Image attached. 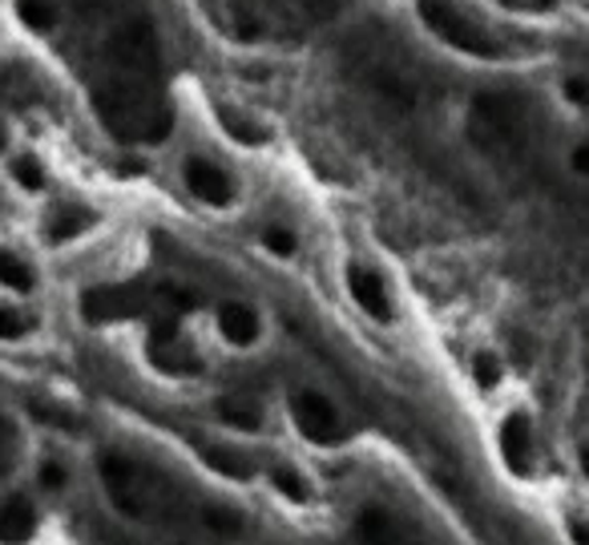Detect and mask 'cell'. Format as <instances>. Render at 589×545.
Wrapping results in <instances>:
<instances>
[{"mask_svg": "<svg viewBox=\"0 0 589 545\" xmlns=\"http://www.w3.org/2000/svg\"><path fill=\"white\" fill-rule=\"evenodd\" d=\"M101 4L105 29L98 46V73L90 78V101L101 125L125 145L166 142L174 110L162 85V46L158 29L138 4Z\"/></svg>", "mask_w": 589, "mask_h": 545, "instance_id": "obj_1", "label": "cell"}, {"mask_svg": "<svg viewBox=\"0 0 589 545\" xmlns=\"http://www.w3.org/2000/svg\"><path fill=\"white\" fill-rule=\"evenodd\" d=\"M416 17L445 49L477 61H500L509 53L505 37L465 0H416Z\"/></svg>", "mask_w": 589, "mask_h": 545, "instance_id": "obj_2", "label": "cell"}, {"mask_svg": "<svg viewBox=\"0 0 589 545\" xmlns=\"http://www.w3.org/2000/svg\"><path fill=\"white\" fill-rule=\"evenodd\" d=\"M101 485H105V497L122 517H150V505H154V477L145 473L138 461L122 453H105L101 456Z\"/></svg>", "mask_w": 589, "mask_h": 545, "instance_id": "obj_3", "label": "cell"}, {"mask_svg": "<svg viewBox=\"0 0 589 545\" xmlns=\"http://www.w3.org/2000/svg\"><path fill=\"white\" fill-rule=\"evenodd\" d=\"M291 421L299 428V436H307L312 445H339L347 436L344 408L319 388H299L291 392Z\"/></svg>", "mask_w": 589, "mask_h": 545, "instance_id": "obj_4", "label": "cell"}, {"mask_svg": "<svg viewBox=\"0 0 589 545\" xmlns=\"http://www.w3.org/2000/svg\"><path fill=\"white\" fill-rule=\"evenodd\" d=\"M182 186L190 190V199H199L211 211H231L238 202V179L223 162H214L206 154L182 158Z\"/></svg>", "mask_w": 589, "mask_h": 545, "instance_id": "obj_5", "label": "cell"}, {"mask_svg": "<svg viewBox=\"0 0 589 545\" xmlns=\"http://www.w3.org/2000/svg\"><path fill=\"white\" fill-rule=\"evenodd\" d=\"M150 307L142 283H101L81 295V320L85 323H118L134 320Z\"/></svg>", "mask_w": 589, "mask_h": 545, "instance_id": "obj_6", "label": "cell"}, {"mask_svg": "<svg viewBox=\"0 0 589 545\" xmlns=\"http://www.w3.org/2000/svg\"><path fill=\"white\" fill-rule=\"evenodd\" d=\"M214 332L231 352H255L267 340V320L255 303L246 300H223L214 307Z\"/></svg>", "mask_w": 589, "mask_h": 545, "instance_id": "obj_7", "label": "cell"}, {"mask_svg": "<svg viewBox=\"0 0 589 545\" xmlns=\"http://www.w3.org/2000/svg\"><path fill=\"white\" fill-rule=\"evenodd\" d=\"M497 448H500V461L509 473L517 477H529L537 465V424L534 416L525 408H512L505 412V421L497 428Z\"/></svg>", "mask_w": 589, "mask_h": 545, "instance_id": "obj_8", "label": "cell"}, {"mask_svg": "<svg viewBox=\"0 0 589 545\" xmlns=\"http://www.w3.org/2000/svg\"><path fill=\"white\" fill-rule=\"evenodd\" d=\"M344 283H347V295L356 300V307L367 315V320H376V323L396 320L392 291H388V283H384V275H379L376 268H367V263H347Z\"/></svg>", "mask_w": 589, "mask_h": 545, "instance_id": "obj_9", "label": "cell"}, {"mask_svg": "<svg viewBox=\"0 0 589 545\" xmlns=\"http://www.w3.org/2000/svg\"><path fill=\"white\" fill-rule=\"evenodd\" d=\"M98 223H101V214L93 211V206H85V202H57L53 211L45 214L41 234H45L49 246H69V243H78V239H85Z\"/></svg>", "mask_w": 589, "mask_h": 545, "instance_id": "obj_10", "label": "cell"}, {"mask_svg": "<svg viewBox=\"0 0 589 545\" xmlns=\"http://www.w3.org/2000/svg\"><path fill=\"white\" fill-rule=\"evenodd\" d=\"M41 529V513L29 493H4L0 497V545H29Z\"/></svg>", "mask_w": 589, "mask_h": 545, "instance_id": "obj_11", "label": "cell"}, {"mask_svg": "<svg viewBox=\"0 0 589 545\" xmlns=\"http://www.w3.org/2000/svg\"><path fill=\"white\" fill-rule=\"evenodd\" d=\"M356 542L359 545H416L408 525L384 505H364L356 517Z\"/></svg>", "mask_w": 589, "mask_h": 545, "instance_id": "obj_12", "label": "cell"}, {"mask_svg": "<svg viewBox=\"0 0 589 545\" xmlns=\"http://www.w3.org/2000/svg\"><path fill=\"white\" fill-rule=\"evenodd\" d=\"M41 287V275L17 246H0V291H9L12 300H29Z\"/></svg>", "mask_w": 589, "mask_h": 545, "instance_id": "obj_13", "label": "cell"}, {"mask_svg": "<svg viewBox=\"0 0 589 545\" xmlns=\"http://www.w3.org/2000/svg\"><path fill=\"white\" fill-rule=\"evenodd\" d=\"M202 461H206V468H214L219 477H226V481H251L255 477V456L246 453V448H238V445H202Z\"/></svg>", "mask_w": 589, "mask_h": 545, "instance_id": "obj_14", "label": "cell"}, {"mask_svg": "<svg viewBox=\"0 0 589 545\" xmlns=\"http://www.w3.org/2000/svg\"><path fill=\"white\" fill-rule=\"evenodd\" d=\"M214 416L234 433H258L263 428V408L255 401H246V396H223L214 404Z\"/></svg>", "mask_w": 589, "mask_h": 545, "instance_id": "obj_15", "label": "cell"}, {"mask_svg": "<svg viewBox=\"0 0 589 545\" xmlns=\"http://www.w3.org/2000/svg\"><path fill=\"white\" fill-rule=\"evenodd\" d=\"M17 17L29 33L49 37L61 24V0H17Z\"/></svg>", "mask_w": 589, "mask_h": 545, "instance_id": "obj_16", "label": "cell"}, {"mask_svg": "<svg viewBox=\"0 0 589 545\" xmlns=\"http://www.w3.org/2000/svg\"><path fill=\"white\" fill-rule=\"evenodd\" d=\"M219 125H223L226 134H231L238 145H263L271 138L267 125H258L251 113L234 110V105H219Z\"/></svg>", "mask_w": 589, "mask_h": 545, "instance_id": "obj_17", "label": "cell"}, {"mask_svg": "<svg viewBox=\"0 0 589 545\" xmlns=\"http://www.w3.org/2000/svg\"><path fill=\"white\" fill-rule=\"evenodd\" d=\"M271 485H275L278 497H287L291 505H312V481L303 477V468L295 465H275L271 468Z\"/></svg>", "mask_w": 589, "mask_h": 545, "instance_id": "obj_18", "label": "cell"}, {"mask_svg": "<svg viewBox=\"0 0 589 545\" xmlns=\"http://www.w3.org/2000/svg\"><path fill=\"white\" fill-rule=\"evenodd\" d=\"M9 174H12V182H17V190H24V194H41V190L49 186V174L37 154H17L9 162Z\"/></svg>", "mask_w": 589, "mask_h": 545, "instance_id": "obj_19", "label": "cell"}, {"mask_svg": "<svg viewBox=\"0 0 589 545\" xmlns=\"http://www.w3.org/2000/svg\"><path fill=\"white\" fill-rule=\"evenodd\" d=\"M33 481L41 493H65L69 485H73V468H69V461H61V456H41L33 468Z\"/></svg>", "mask_w": 589, "mask_h": 545, "instance_id": "obj_20", "label": "cell"}, {"mask_svg": "<svg viewBox=\"0 0 589 545\" xmlns=\"http://www.w3.org/2000/svg\"><path fill=\"white\" fill-rule=\"evenodd\" d=\"M33 315L21 312L17 303L0 300V344H21V340H29L33 335Z\"/></svg>", "mask_w": 589, "mask_h": 545, "instance_id": "obj_21", "label": "cell"}, {"mask_svg": "<svg viewBox=\"0 0 589 545\" xmlns=\"http://www.w3.org/2000/svg\"><path fill=\"white\" fill-rule=\"evenodd\" d=\"M202 522H206V529L219 537H243L246 534V517L238 509H231V505H206V509H202Z\"/></svg>", "mask_w": 589, "mask_h": 545, "instance_id": "obj_22", "label": "cell"}, {"mask_svg": "<svg viewBox=\"0 0 589 545\" xmlns=\"http://www.w3.org/2000/svg\"><path fill=\"white\" fill-rule=\"evenodd\" d=\"M258 243H263V251H267V255H275V259H295V255H299V234L291 231V226H283V223L263 226Z\"/></svg>", "mask_w": 589, "mask_h": 545, "instance_id": "obj_23", "label": "cell"}, {"mask_svg": "<svg viewBox=\"0 0 589 545\" xmlns=\"http://www.w3.org/2000/svg\"><path fill=\"white\" fill-rule=\"evenodd\" d=\"M21 453H24L21 428L12 424V416H4V412H0V477H9L12 468L21 465Z\"/></svg>", "mask_w": 589, "mask_h": 545, "instance_id": "obj_24", "label": "cell"}, {"mask_svg": "<svg viewBox=\"0 0 589 545\" xmlns=\"http://www.w3.org/2000/svg\"><path fill=\"white\" fill-rule=\"evenodd\" d=\"M473 380H477L480 392L500 388V380H505V360H500L492 347H480L477 356H473Z\"/></svg>", "mask_w": 589, "mask_h": 545, "instance_id": "obj_25", "label": "cell"}, {"mask_svg": "<svg viewBox=\"0 0 589 545\" xmlns=\"http://www.w3.org/2000/svg\"><path fill=\"white\" fill-rule=\"evenodd\" d=\"M566 162H569V170H573L578 179H586V182H589V138H578V142L569 145Z\"/></svg>", "mask_w": 589, "mask_h": 545, "instance_id": "obj_26", "label": "cell"}, {"mask_svg": "<svg viewBox=\"0 0 589 545\" xmlns=\"http://www.w3.org/2000/svg\"><path fill=\"white\" fill-rule=\"evenodd\" d=\"M566 101L578 110H589V78H566Z\"/></svg>", "mask_w": 589, "mask_h": 545, "instance_id": "obj_27", "label": "cell"}, {"mask_svg": "<svg viewBox=\"0 0 589 545\" xmlns=\"http://www.w3.org/2000/svg\"><path fill=\"white\" fill-rule=\"evenodd\" d=\"M569 537H573V545H589V522H573V525H569Z\"/></svg>", "mask_w": 589, "mask_h": 545, "instance_id": "obj_28", "label": "cell"}, {"mask_svg": "<svg viewBox=\"0 0 589 545\" xmlns=\"http://www.w3.org/2000/svg\"><path fill=\"white\" fill-rule=\"evenodd\" d=\"M9 150H12V130H9V122L0 118V158L9 154Z\"/></svg>", "mask_w": 589, "mask_h": 545, "instance_id": "obj_29", "label": "cell"}, {"mask_svg": "<svg viewBox=\"0 0 589 545\" xmlns=\"http://www.w3.org/2000/svg\"><path fill=\"white\" fill-rule=\"evenodd\" d=\"M578 468H581V477H589V441L578 445Z\"/></svg>", "mask_w": 589, "mask_h": 545, "instance_id": "obj_30", "label": "cell"}, {"mask_svg": "<svg viewBox=\"0 0 589 545\" xmlns=\"http://www.w3.org/2000/svg\"><path fill=\"white\" fill-rule=\"evenodd\" d=\"M534 4H541V9H549V4H557V0H534Z\"/></svg>", "mask_w": 589, "mask_h": 545, "instance_id": "obj_31", "label": "cell"}]
</instances>
